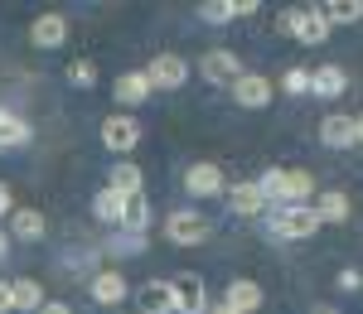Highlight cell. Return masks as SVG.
I'll return each instance as SVG.
<instances>
[{
	"label": "cell",
	"instance_id": "18",
	"mask_svg": "<svg viewBox=\"0 0 363 314\" xmlns=\"http://www.w3.org/2000/svg\"><path fill=\"white\" fill-rule=\"evenodd\" d=\"M126 194H121V189H112V184H107V189H97V199H92V218H97V223H116V228H121V218H126Z\"/></svg>",
	"mask_w": 363,
	"mask_h": 314
},
{
	"label": "cell",
	"instance_id": "30",
	"mask_svg": "<svg viewBox=\"0 0 363 314\" xmlns=\"http://www.w3.org/2000/svg\"><path fill=\"white\" fill-rule=\"evenodd\" d=\"M107 252H112V257H136V252H145V237H126V232H121V237H112Z\"/></svg>",
	"mask_w": 363,
	"mask_h": 314
},
{
	"label": "cell",
	"instance_id": "28",
	"mask_svg": "<svg viewBox=\"0 0 363 314\" xmlns=\"http://www.w3.org/2000/svg\"><path fill=\"white\" fill-rule=\"evenodd\" d=\"M68 83L73 87H92L97 83V63H92V58H73V63H68Z\"/></svg>",
	"mask_w": 363,
	"mask_h": 314
},
{
	"label": "cell",
	"instance_id": "31",
	"mask_svg": "<svg viewBox=\"0 0 363 314\" xmlns=\"http://www.w3.org/2000/svg\"><path fill=\"white\" fill-rule=\"evenodd\" d=\"M335 286L344 290V295H354V290H363V271H354V266H344V271L335 276Z\"/></svg>",
	"mask_w": 363,
	"mask_h": 314
},
{
	"label": "cell",
	"instance_id": "4",
	"mask_svg": "<svg viewBox=\"0 0 363 314\" xmlns=\"http://www.w3.org/2000/svg\"><path fill=\"white\" fill-rule=\"evenodd\" d=\"M184 194H189V199H218V194H228L223 170H218V165H208V160L189 165V170H184Z\"/></svg>",
	"mask_w": 363,
	"mask_h": 314
},
{
	"label": "cell",
	"instance_id": "1",
	"mask_svg": "<svg viewBox=\"0 0 363 314\" xmlns=\"http://www.w3.org/2000/svg\"><path fill=\"white\" fill-rule=\"evenodd\" d=\"M320 228H325V223H320L315 203H286V208H272V213H267V232L281 237V242H306V237H315Z\"/></svg>",
	"mask_w": 363,
	"mask_h": 314
},
{
	"label": "cell",
	"instance_id": "10",
	"mask_svg": "<svg viewBox=\"0 0 363 314\" xmlns=\"http://www.w3.org/2000/svg\"><path fill=\"white\" fill-rule=\"evenodd\" d=\"M199 73H203L213 87H233L238 78H242V63H238V54H233V49H213V54H203Z\"/></svg>",
	"mask_w": 363,
	"mask_h": 314
},
{
	"label": "cell",
	"instance_id": "36",
	"mask_svg": "<svg viewBox=\"0 0 363 314\" xmlns=\"http://www.w3.org/2000/svg\"><path fill=\"white\" fill-rule=\"evenodd\" d=\"M10 242H15V237H10V232H5V228H0V261H5V257H10Z\"/></svg>",
	"mask_w": 363,
	"mask_h": 314
},
{
	"label": "cell",
	"instance_id": "21",
	"mask_svg": "<svg viewBox=\"0 0 363 314\" xmlns=\"http://www.w3.org/2000/svg\"><path fill=\"white\" fill-rule=\"evenodd\" d=\"M315 213H320V223H349V213H354V203L344 189H325L320 199H315Z\"/></svg>",
	"mask_w": 363,
	"mask_h": 314
},
{
	"label": "cell",
	"instance_id": "8",
	"mask_svg": "<svg viewBox=\"0 0 363 314\" xmlns=\"http://www.w3.org/2000/svg\"><path fill=\"white\" fill-rule=\"evenodd\" d=\"M330 15H325V5H301V10H296V34H291V39H301V44H310V49H315V44H325V39H330Z\"/></svg>",
	"mask_w": 363,
	"mask_h": 314
},
{
	"label": "cell",
	"instance_id": "20",
	"mask_svg": "<svg viewBox=\"0 0 363 314\" xmlns=\"http://www.w3.org/2000/svg\"><path fill=\"white\" fill-rule=\"evenodd\" d=\"M262 300H267V295H262L257 281H233L223 305H228V310H238V314H257V310H262Z\"/></svg>",
	"mask_w": 363,
	"mask_h": 314
},
{
	"label": "cell",
	"instance_id": "19",
	"mask_svg": "<svg viewBox=\"0 0 363 314\" xmlns=\"http://www.w3.org/2000/svg\"><path fill=\"white\" fill-rule=\"evenodd\" d=\"M29 136H34V126H29L25 116L0 107V150H20V145H29Z\"/></svg>",
	"mask_w": 363,
	"mask_h": 314
},
{
	"label": "cell",
	"instance_id": "25",
	"mask_svg": "<svg viewBox=\"0 0 363 314\" xmlns=\"http://www.w3.org/2000/svg\"><path fill=\"white\" fill-rule=\"evenodd\" d=\"M145 228H150V203L131 199L126 203V218H121V232H126V237H145Z\"/></svg>",
	"mask_w": 363,
	"mask_h": 314
},
{
	"label": "cell",
	"instance_id": "22",
	"mask_svg": "<svg viewBox=\"0 0 363 314\" xmlns=\"http://www.w3.org/2000/svg\"><path fill=\"white\" fill-rule=\"evenodd\" d=\"M112 92H116V102H121V107H140L155 87H150V78H145V73H121Z\"/></svg>",
	"mask_w": 363,
	"mask_h": 314
},
{
	"label": "cell",
	"instance_id": "14",
	"mask_svg": "<svg viewBox=\"0 0 363 314\" xmlns=\"http://www.w3.org/2000/svg\"><path fill=\"white\" fill-rule=\"evenodd\" d=\"M29 39H34V49H63V39H68V20L63 15H39L34 25H29Z\"/></svg>",
	"mask_w": 363,
	"mask_h": 314
},
{
	"label": "cell",
	"instance_id": "39",
	"mask_svg": "<svg viewBox=\"0 0 363 314\" xmlns=\"http://www.w3.org/2000/svg\"><path fill=\"white\" fill-rule=\"evenodd\" d=\"M315 314H339V310H315Z\"/></svg>",
	"mask_w": 363,
	"mask_h": 314
},
{
	"label": "cell",
	"instance_id": "12",
	"mask_svg": "<svg viewBox=\"0 0 363 314\" xmlns=\"http://www.w3.org/2000/svg\"><path fill=\"white\" fill-rule=\"evenodd\" d=\"M228 208H233L238 218H262L272 203H267V194H262V184H257V179H242V184H233V189H228Z\"/></svg>",
	"mask_w": 363,
	"mask_h": 314
},
{
	"label": "cell",
	"instance_id": "13",
	"mask_svg": "<svg viewBox=\"0 0 363 314\" xmlns=\"http://www.w3.org/2000/svg\"><path fill=\"white\" fill-rule=\"evenodd\" d=\"M136 310L140 314H179V305H174V281H145L136 290Z\"/></svg>",
	"mask_w": 363,
	"mask_h": 314
},
{
	"label": "cell",
	"instance_id": "11",
	"mask_svg": "<svg viewBox=\"0 0 363 314\" xmlns=\"http://www.w3.org/2000/svg\"><path fill=\"white\" fill-rule=\"evenodd\" d=\"M174 305H179V314H208V290H203V276L179 271V276H174Z\"/></svg>",
	"mask_w": 363,
	"mask_h": 314
},
{
	"label": "cell",
	"instance_id": "33",
	"mask_svg": "<svg viewBox=\"0 0 363 314\" xmlns=\"http://www.w3.org/2000/svg\"><path fill=\"white\" fill-rule=\"evenodd\" d=\"M15 310V290H10V281H0V314Z\"/></svg>",
	"mask_w": 363,
	"mask_h": 314
},
{
	"label": "cell",
	"instance_id": "26",
	"mask_svg": "<svg viewBox=\"0 0 363 314\" xmlns=\"http://www.w3.org/2000/svg\"><path fill=\"white\" fill-rule=\"evenodd\" d=\"M325 15H330V25H359L363 20V0H330Z\"/></svg>",
	"mask_w": 363,
	"mask_h": 314
},
{
	"label": "cell",
	"instance_id": "3",
	"mask_svg": "<svg viewBox=\"0 0 363 314\" xmlns=\"http://www.w3.org/2000/svg\"><path fill=\"white\" fill-rule=\"evenodd\" d=\"M208 232H213V223L199 208H174L165 218V237L174 247H199V242H208Z\"/></svg>",
	"mask_w": 363,
	"mask_h": 314
},
{
	"label": "cell",
	"instance_id": "9",
	"mask_svg": "<svg viewBox=\"0 0 363 314\" xmlns=\"http://www.w3.org/2000/svg\"><path fill=\"white\" fill-rule=\"evenodd\" d=\"M320 145H325V150H354V145H359V121L344 116V112L325 116V121H320Z\"/></svg>",
	"mask_w": 363,
	"mask_h": 314
},
{
	"label": "cell",
	"instance_id": "24",
	"mask_svg": "<svg viewBox=\"0 0 363 314\" xmlns=\"http://www.w3.org/2000/svg\"><path fill=\"white\" fill-rule=\"evenodd\" d=\"M10 290H15V310H25V314L44 310V286L39 281H10Z\"/></svg>",
	"mask_w": 363,
	"mask_h": 314
},
{
	"label": "cell",
	"instance_id": "29",
	"mask_svg": "<svg viewBox=\"0 0 363 314\" xmlns=\"http://www.w3.org/2000/svg\"><path fill=\"white\" fill-rule=\"evenodd\" d=\"M281 87H286V97H306L310 92V68H286Z\"/></svg>",
	"mask_w": 363,
	"mask_h": 314
},
{
	"label": "cell",
	"instance_id": "2",
	"mask_svg": "<svg viewBox=\"0 0 363 314\" xmlns=\"http://www.w3.org/2000/svg\"><path fill=\"white\" fill-rule=\"evenodd\" d=\"M257 184H262V194H267V203H272V208H286V203H310V199H315V179H310L306 170H267Z\"/></svg>",
	"mask_w": 363,
	"mask_h": 314
},
{
	"label": "cell",
	"instance_id": "23",
	"mask_svg": "<svg viewBox=\"0 0 363 314\" xmlns=\"http://www.w3.org/2000/svg\"><path fill=\"white\" fill-rule=\"evenodd\" d=\"M112 189H121L126 199H140V189H145V174H140V165H131V160L112 165Z\"/></svg>",
	"mask_w": 363,
	"mask_h": 314
},
{
	"label": "cell",
	"instance_id": "5",
	"mask_svg": "<svg viewBox=\"0 0 363 314\" xmlns=\"http://www.w3.org/2000/svg\"><path fill=\"white\" fill-rule=\"evenodd\" d=\"M102 145L112 150V155H131L140 145V126H136V116H126V112H116L102 121Z\"/></svg>",
	"mask_w": 363,
	"mask_h": 314
},
{
	"label": "cell",
	"instance_id": "17",
	"mask_svg": "<svg viewBox=\"0 0 363 314\" xmlns=\"http://www.w3.org/2000/svg\"><path fill=\"white\" fill-rule=\"evenodd\" d=\"M44 232H49V223H44L39 208H15L10 213V237L15 242H44Z\"/></svg>",
	"mask_w": 363,
	"mask_h": 314
},
{
	"label": "cell",
	"instance_id": "6",
	"mask_svg": "<svg viewBox=\"0 0 363 314\" xmlns=\"http://www.w3.org/2000/svg\"><path fill=\"white\" fill-rule=\"evenodd\" d=\"M228 92H233V102H238V107H247V112H262V107H272V97H277L272 78H262V73H242V78L228 87Z\"/></svg>",
	"mask_w": 363,
	"mask_h": 314
},
{
	"label": "cell",
	"instance_id": "35",
	"mask_svg": "<svg viewBox=\"0 0 363 314\" xmlns=\"http://www.w3.org/2000/svg\"><path fill=\"white\" fill-rule=\"evenodd\" d=\"M39 314H73V310H68L63 300H44V310H39Z\"/></svg>",
	"mask_w": 363,
	"mask_h": 314
},
{
	"label": "cell",
	"instance_id": "7",
	"mask_svg": "<svg viewBox=\"0 0 363 314\" xmlns=\"http://www.w3.org/2000/svg\"><path fill=\"white\" fill-rule=\"evenodd\" d=\"M145 78H150V87H155V92H174V87L189 83V63H184L179 54H160V58H150Z\"/></svg>",
	"mask_w": 363,
	"mask_h": 314
},
{
	"label": "cell",
	"instance_id": "40",
	"mask_svg": "<svg viewBox=\"0 0 363 314\" xmlns=\"http://www.w3.org/2000/svg\"><path fill=\"white\" fill-rule=\"evenodd\" d=\"M136 314H140V310H136Z\"/></svg>",
	"mask_w": 363,
	"mask_h": 314
},
{
	"label": "cell",
	"instance_id": "16",
	"mask_svg": "<svg viewBox=\"0 0 363 314\" xmlns=\"http://www.w3.org/2000/svg\"><path fill=\"white\" fill-rule=\"evenodd\" d=\"M87 290H92V300H97V305H121V300L131 295V286H126V276H121V271H97V276L87 281Z\"/></svg>",
	"mask_w": 363,
	"mask_h": 314
},
{
	"label": "cell",
	"instance_id": "37",
	"mask_svg": "<svg viewBox=\"0 0 363 314\" xmlns=\"http://www.w3.org/2000/svg\"><path fill=\"white\" fill-rule=\"evenodd\" d=\"M208 314H238V310H228V305H208Z\"/></svg>",
	"mask_w": 363,
	"mask_h": 314
},
{
	"label": "cell",
	"instance_id": "27",
	"mask_svg": "<svg viewBox=\"0 0 363 314\" xmlns=\"http://www.w3.org/2000/svg\"><path fill=\"white\" fill-rule=\"evenodd\" d=\"M199 15L208 25H228V20H238V0H208V5H199Z\"/></svg>",
	"mask_w": 363,
	"mask_h": 314
},
{
	"label": "cell",
	"instance_id": "38",
	"mask_svg": "<svg viewBox=\"0 0 363 314\" xmlns=\"http://www.w3.org/2000/svg\"><path fill=\"white\" fill-rule=\"evenodd\" d=\"M354 121H359V145H363V112H359V116H354Z\"/></svg>",
	"mask_w": 363,
	"mask_h": 314
},
{
	"label": "cell",
	"instance_id": "32",
	"mask_svg": "<svg viewBox=\"0 0 363 314\" xmlns=\"http://www.w3.org/2000/svg\"><path fill=\"white\" fill-rule=\"evenodd\" d=\"M10 213H15V189L0 179V218H10Z\"/></svg>",
	"mask_w": 363,
	"mask_h": 314
},
{
	"label": "cell",
	"instance_id": "15",
	"mask_svg": "<svg viewBox=\"0 0 363 314\" xmlns=\"http://www.w3.org/2000/svg\"><path fill=\"white\" fill-rule=\"evenodd\" d=\"M310 92L315 97H344L349 92V73L339 63H320V68H310Z\"/></svg>",
	"mask_w": 363,
	"mask_h": 314
},
{
	"label": "cell",
	"instance_id": "34",
	"mask_svg": "<svg viewBox=\"0 0 363 314\" xmlns=\"http://www.w3.org/2000/svg\"><path fill=\"white\" fill-rule=\"evenodd\" d=\"M277 29H281V34H296V10H281V15H277Z\"/></svg>",
	"mask_w": 363,
	"mask_h": 314
}]
</instances>
